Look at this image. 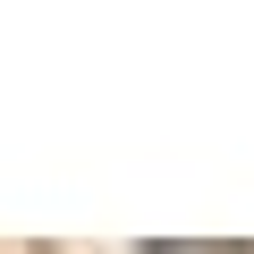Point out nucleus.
<instances>
[{
    "label": "nucleus",
    "instance_id": "1",
    "mask_svg": "<svg viewBox=\"0 0 254 254\" xmlns=\"http://www.w3.org/2000/svg\"><path fill=\"white\" fill-rule=\"evenodd\" d=\"M136 254H254V237H144Z\"/></svg>",
    "mask_w": 254,
    "mask_h": 254
}]
</instances>
